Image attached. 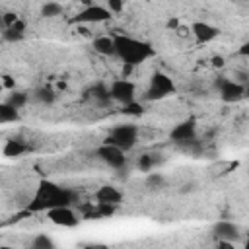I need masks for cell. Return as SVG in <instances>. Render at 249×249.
<instances>
[{
    "label": "cell",
    "instance_id": "d6a6232c",
    "mask_svg": "<svg viewBox=\"0 0 249 249\" xmlns=\"http://www.w3.org/2000/svg\"><path fill=\"white\" fill-rule=\"evenodd\" d=\"M4 86H6V88H14V80H12L10 76H4Z\"/></svg>",
    "mask_w": 249,
    "mask_h": 249
},
{
    "label": "cell",
    "instance_id": "836d02e7",
    "mask_svg": "<svg viewBox=\"0 0 249 249\" xmlns=\"http://www.w3.org/2000/svg\"><path fill=\"white\" fill-rule=\"evenodd\" d=\"M214 64H216V66H222V64H224V58H220V56L214 58Z\"/></svg>",
    "mask_w": 249,
    "mask_h": 249
},
{
    "label": "cell",
    "instance_id": "ffe728a7",
    "mask_svg": "<svg viewBox=\"0 0 249 249\" xmlns=\"http://www.w3.org/2000/svg\"><path fill=\"white\" fill-rule=\"evenodd\" d=\"M33 97H35L37 101H41V103H53V101L56 99V91H54L51 86H41V88L35 89Z\"/></svg>",
    "mask_w": 249,
    "mask_h": 249
},
{
    "label": "cell",
    "instance_id": "4316f807",
    "mask_svg": "<svg viewBox=\"0 0 249 249\" xmlns=\"http://www.w3.org/2000/svg\"><path fill=\"white\" fill-rule=\"evenodd\" d=\"M97 204V210H99V216L101 218H109L113 216L115 212V204H105V202H95Z\"/></svg>",
    "mask_w": 249,
    "mask_h": 249
},
{
    "label": "cell",
    "instance_id": "8992f818",
    "mask_svg": "<svg viewBox=\"0 0 249 249\" xmlns=\"http://www.w3.org/2000/svg\"><path fill=\"white\" fill-rule=\"evenodd\" d=\"M111 12L107 10V6H99V4H91L88 8H84L82 12H78L72 18V23H101L111 19Z\"/></svg>",
    "mask_w": 249,
    "mask_h": 249
},
{
    "label": "cell",
    "instance_id": "ac0fdd59",
    "mask_svg": "<svg viewBox=\"0 0 249 249\" xmlns=\"http://www.w3.org/2000/svg\"><path fill=\"white\" fill-rule=\"evenodd\" d=\"M25 152H27V144L21 138H12L4 146V156L6 158H18V156H21Z\"/></svg>",
    "mask_w": 249,
    "mask_h": 249
},
{
    "label": "cell",
    "instance_id": "d6986e66",
    "mask_svg": "<svg viewBox=\"0 0 249 249\" xmlns=\"http://www.w3.org/2000/svg\"><path fill=\"white\" fill-rule=\"evenodd\" d=\"M177 148L181 152H185V154H191V156H200L202 150H204V146H202V142L198 138H193V140H187L183 144H177Z\"/></svg>",
    "mask_w": 249,
    "mask_h": 249
},
{
    "label": "cell",
    "instance_id": "4fadbf2b",
    "mask_svg": "<svg viewBox=\"0 0 249 249\" xmlns=\"http://www.w3.org/2000/svg\"><path fill=\"white\" fill-rule=\"evenodd\" d=\"M95 200L97 202H105V204H119L123 200V193L113 187V185H101L97 191H95Z\"/></svg>",
    "mask_w": 249,
    "mask_h": 249
},
{
    "label": "cell",
    "instance_id": "4dcf8cb0",
    "mask_svg": "<svg viewBox=\"0 0 249 249\" xmlns=\"http://www.w3.org/2000/svg\"><path fill=\"white\" fill-rule=\"evenodd\" d=\"M241 56H245V58H249V41H245V43H241V47H239V51H237Z\"/></svg>",
    "mask_w": 249,
    "mask_h": 249
},
{
    "label": "cell",
    "instance_id": "d4e9b609",
    "mask_svg": "<svg viewBox=\"0 0 249 249\" xmlns=\"http://www.w3.org/2000/svg\"><path fill=\"white\" fill-rule=\"evenodd\" d=\"M60 14H62V6L56 4V2H47L41 8V16H45V18H54V16H60Z\"/></svg>",
    "mask_w": 249,
    "mask_h": 249
},
{
    "label": "cell",
    "instance_id": "8fae6325",
    "mask_svg": "<svg viewBox=\"0 0 249 249\" xmlns=\"http://www.w3.org/2000/svg\"><path fill=\"white\" fill-rule=\"evenodd\" d=\"M193 138H196V123H195L193 119H187V121L175 124V126L171 128V132H169V140H171L175 146H177V144H183V142H187V140H193Z\"/></svg>",
    "mask_w": 249,
    "mask_h": 249
},
{
    "label": "cell",
    "instance_id": "5b68a950",
    "mask_svg": "<svg viewBox=\"0 0 249 249\" xmlns=\"http://www.w3.org/2000/svg\"><path fill=\"white\" fill-rule=\"evenodd\" d=\"M109 91H111L113 101H117V103H121V105H128V103L136 101V99H134V97H136V86H134L130 80H126V78H121V80L111 82Z\"/></svg>",
    "mask_w": 249,
    "mask_h": 249
},
{
    "label": "cell",
    "instance_id": "7c38bea8",
    "mask_svg": "<svg viewBox=\"0 0 249 249\" xmlns=\"http://www.w3.org/2000/svg\"><path fill=\"white\" fill-rule=\"evenodd\" d=\"M189 29H191V33L196 37L198 43H210V41H214V39L220 35V29H218L216 25L206 23V21H195Z\"/></svg>",
    "mask_w": 249,
    "mask_h": 249
},
{
    "label": "cell",
    "instance_id": "3957f363",
    "mask_svg": "<svg viewBox=\"0 0 249 249\" xmlns=\"http://www.w3.org/2000/svg\"><path fill=\"white\" fill-rule=\"evenodd\" d=\"M177 91L173 80L163 74V72H154L152 78H150V84H148V89L144 93V99L148 101H160V99H165L169 95H173Z\"/></svg>",
    "mask_w": 249,
    "mask_h": 249
},
{
    "label": "cell",
    "instance_id": "603a6c76",
    "mask_svg": "<svg viewBox=\"0 0 249 249\" xmlns=\"http://www.w3.org/2000/svg\"><path fill=\"white\" fill-rule=\"evenodd\" d=\"M29 249H56V247H54V241H53L49 235L39 233V235H35V237L31 239Z\"/></svg>",
    "mask_w": 249,
    "mask_h": 249
},
{
    "label": "cell",
    "instance_id": "cb8c5ba5",
    "mask_svg": "<svg viewBox=\"0 0 249 249\" xmlns=\"http://www.w3.org/2000/svg\"><path fill=\"white\" fill-rule=\"evenodd\" d=\"M6 103L12 105L14 109H21V107L27 103V93H23V91H16V89H14V91L8 95Z\"/></svg>",
    "mask_w": 249,
    "mask_h": 249
},
{
    "label": "cell",
    "instance_id": "9c48e42d",
    "mask_svg": "<svg viewBox=\"0 0 249 249\" xmlns=\"http://www.w3.org/2000/svg\"><path fill=\"white\" fill-rule=\"evenodd\" d=\"M47 218L62 228H76L80 224V216L74 212L72 206H60V208H53L47 212Z\"/></svg>",
    "mask_w": 249,
    "mask_h": 249
},
{
    "label": "cell",
    "instance_id": "7402d4cb",
    "mask_svg": "<svg viewBox=\"0 0 249 249\" xmlns=\"http://www.w3.org/2000/svg\"><path fill=\"white\" fill-rule=\"evenodd\" d=\"M146 187H148L150 191H160V189L165 187V177H163L160 171H152V173H148V177H146Z\"/></svg>",
    "mask_w": 249,
    "mask_h": 249
},
{
    "label": "cell",
    "instance_id": "d590c367",
    "mask_svg": "<svg viewBox=\"0 0 249 249\" xmlns=\"http://www.w3.org/2000/svg\"><path fill=\"white\" fill-rule=\"evenodd\" d=\"M0 249H14V247H10V245H2Z\"/></svg>",
    "mask_w": 249,
    "mask_h": 249
},
{
    "label": "cell",
    "instance_id": "e575fe53",
    "mask_svg": "<svg viewBox=\"0 0 249 249\" xmlns=\"http://www.w3.org/2000/svg\"><path fill=\"white\" fill-rule=\"evenodd\" d=\"M243 249H249V237L245 239V243H243Z\"/></svg>",
    "mask_w": 249,
    "mask_h": 249
},
{
    "label": "cell",
    "instance_id": "7a4b0ae2",
    "mask_svg": "<svg viewBox=\"0 0 249 249\" xmlns=\"http://www.w3.org/2000/svg\"><path fill=\"white\" fill-rule=\"evenodd\" d=\"M115 37V51H117V58H121L126 66H136L146 62L148 58H152L156 54L154 47L146 41L128 37V35H113Z\"/></svg>",
    "mask_w": 249,
    "mask_h": 249
},
{
    "label": "cell",
    "instance_id": "ba28073f",
    "mask_svg": "<svg viewBox=\"0 0 249 249\" xmlns=\"http://www.w3.org/2000/svg\"><path fill=\"white\" fill-rule=\"evenodd\" d=\"M216 86H218V93H220L222 101H226V103H235V101L243 99V95H245V88L239 82L220 78Z\"/></svg>",
    "mask_w": 249,
    "mask_h": 249
},
{
    "label": "cell",
    "instance_id": "1f68e13d",
    "mask_svg": "<svg viewBox=\"0 0 249 249\" xmlns=\"http://www.w3.org/2000/svg\"><path fill=\"white\" fill-rule=\"evenodd\" d=\"M82 249H109L105 243H88V245H84Z\"/></svg>",
    "mask_w": 249,
    "mask_h": 249
},
{
    "label": "cell",
    "instance_id": "f546056e",
    "mask_svg": "<svg viewBox=\"0 0 249 249\" xmlns=\"http://www.w3.org/2000/svg\"><path fill=\"white\" fill-rule=\"evenodd\" d=\"M214 249H235V243H231V241H216Z\"/></svg>",
    "mask_w": 249,
    "mask_h": 249
},
{
    "label": "cell",
    "instance_id": "484cf974",
    "mask_svg": "<svg viewBox=\"0 0 249 249\" xmlns=\"http://www.w3.org/2000/svg\"><path fill=\"white\" fill-rule=\"evenodd\" d=\"M121 111H123L124 115H130V117H140V115L144 113V107H142L140 101H132V103H128V105H123Z\"/></svg>",
    "mask_w": 249,
    "mask_h": 249
},
{
    "label": "cell",
    "instance_id": "2e32d148",
    "mask_svg": "<svg viewBox=\"0 0 249 249\" xmlns=\"http://www.w3.org/2000/svg\"><path fill=\"white\" fill-rule=\"evenodd\" d=\"M89 97H91V99H93V101H95L99 107H107V105L113 101L109 88H107L105 84H101V82L89 88Z\"/></svg>",
    "mask_w": 249,
    "mask_h": 249
},
{
    "label": "cell",
    "instance_id": "5bb4252c",
    "mask_svg": "<svg viewBox=\"0 0 249 249\" xmlns=\"http://www.w3.org/2000/svg\"><path fill=\"white\" fill-rule=\"evenodd\" d=\"M93 51L103 56H117L115 51V37L113 35H101L93 39Z\"/></svg>",
    "mask_w": 249,
    "mask_h": 249
},
{
    "label": "cell",
    "instance_id": "52a82bcc",
    "mask_svg": "<svg viewBox=\"0 0 249 249\" xmlns=\"http://www.w3.org/2000/svg\"><path fill=\"white\" fill-rule=\"evenodd\" d=\"M95 154H97V158H99L105 165H109V167H113V169H123V167L126 165V156H124V152H123L121 148H117V146L101 144Z\"/></svg>",
    "mask_w": 249,
    "mask_h": 249
},
{
    "label": "cell",
    "instance_id": "83f0119b",
    "mask_svg": "<svg viewBox=\"0 0 249 249\" xmlns=\"http://www.w3.org/2000/svg\"><path fill=\"white\" fill-rule=\"evenodd\" d=\"M18 19H19V18H18V14H16V12H6V14L2 16V25H4V29H6V27H10V25H14Z\"/></svg>",
    "mask_w": 249,
    "mask_h": 249
},
{
    "label": "cell",
    "instance_id": "44dd1931",
    "mask_svg": "<svg viewBox=\"0 0 249 249\" xmlns=\"http://www.w3.org/2000/svg\"><path fill=\"white\" fill-rule=\"evenodd\" d=\"M19 119V113H18V109H14L12 105H8L6 101H2L0 103V123H14V121H18Z\"/></svg>",
    "mask_w": 249,
    "mask_h": 249
},
{
    "label": "cell",
    "instance_id": "277c9868",
    "mask_svg": "<svg viewBox=\"0 0 249 249\" xmlns=\"http://www.w3.org/2000/svg\"><path fill=\"white\" fill-rule=\"evenodd\" d=\"M136 142H138V128L134 124H119L111 128L103 144H111V146L121 148L123 152H128L136 146Z\"/></svg>",
    "mask_w": 249,
    "mask_h": 249
},
{
    "label": "cell",
    "instance_id": "30bf717a",
    "mask_svg": "<svg viewBox=\"0 0 249 249\" xmlns=\"http://www.w3.org/2000/svg\"><path fill=\"white\" fill-rule=\"evenodd\" d=\"M212 237H214V241H231V243H235L241 237V233H239V228L233 222L220 220L212 226Z\"/></svg>",
    "mask_w": 249,
    "mask_h": 249
},
{
    "label": "cell",
    "instance_id": "6da1fadb",
    "mask_svg": "<svg viewBox=\"0 0 249 249\" xmlns=\"http://www.w3.org/2000/svg\"><path fill=\"white\" fill-rule=\"evenodd\" d=\"M74 204H80L78 191L68 189V187H60L53 181H41L35 196L27 204V210L29 212H43V210L49 212L53 208L74 206Z\"/></svg>",
    "mask_w": 249,
    "mask_h": 249
},
{
    "label": "cell",
    "instance_id": "9a60e30c",
    "mask_svg": "<svg viewBox=\"0 0 249 249\" xmlns=\"http://www.w3.org/2000/svg\"><path fill=\"white\" fill-rule=\"evenodd\" d=\"M25 37V21L19 18L14 25H10V27H6L4 31H2V39L6 41V43H18V41H21Z\"/></svg>",
    "mask_w": 249,
    "mask_h": 249
},
{
    "label": "cell",
    "instance_id": "f1b7e54d",
    "mask_svg": "<svg viewBox=\"0 0 249 249\" xmlns=\"http://www.w3.org/2000/svg\"><path fill=\"white\" fill-rule=\"evenodd\" d=\"M107 10H109L111 14H117V12L123 10V2H119V0H109V2H107Z\"/></svg>",
    "mask_w": 249,
    "mask_h": 249
},
{
    "label": "cell",
    "instance_id": "e0dca14e",
    "mask_svg": "<svg viewBox=\"0 0 249 249\" xmlns=\"http://www.w3.org/2000/svg\"><path fill=\"white\" fill-rule=\"evenodd\" d=\"M163 160L160 158V154H154V152H146V154H140L138 160H136V167L138 171H144V173H152V169L156 165H160Z\"/></svg>",
    "mask_w": 249,
    "mask_h": 249
}]
</instances>
